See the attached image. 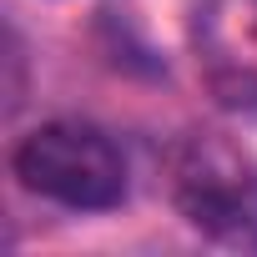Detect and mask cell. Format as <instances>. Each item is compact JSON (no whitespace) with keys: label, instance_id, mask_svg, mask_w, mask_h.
Wrapping results in <instances>:
<instances>
[{"label":"cell","instance_id":"6da1fadb","mask_svg":"<svg viewBox=\"0 0 257 257\" xmlns=\"http://www.w3.org/2000/svg\"><path fill=\"white\" fill-rule=\"evenodd\" d=\"M16 177L26 192L71 207V212H106L126 197V157L111 137L81 121H51L16 147Z\"/></svg>","mask_w":257,"mask_h":257},{"label":"cell","instance_id":"7a4b0ae2","mask_svg":"<svg viewBox=\"0 0 257 257\" xmlns=\"http://www.w3.org/2000/svg\"><path fill=\"white\" fill-rule=\"evenodd\" d=\"M177 202H182L187 222H197L207 232H237V227L257 222V177L227 147H202L197 142L182 162Z\"/></svg>","mask_w":257,"mask_h":257}]
</instances>
